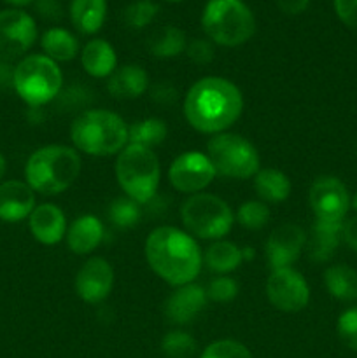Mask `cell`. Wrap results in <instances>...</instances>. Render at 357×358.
<instances>
[{"label":"cell","instance_id":"cell-46","mask_svg":"<svg viewBox=\"0 0 357 358\" xmlns=\"http://www.w3.org/2000/svg\"><path fill=\"white\" fill-rule=\"evenodd\" d=\"M350 206H352L354 212L357 213V192H356V194H354V198H350Z\"/></svg>","mask_w":357,"mask_h":358},{"label":"cell","instance_id":"cell-38","mask_svg":"<svg viewBox=\"0 0 357 358\" xmlns=\"http://www.w3.org/2000/svg\"><path fill=\"white\" fill-rule=\"evenodd\" d=\"M335 13L343 24L357 30V0H335Z\"/></svg>","mask_w":357,"mask_h":358},{"label":"cell","instance_id":"cell-31","mask_svg":"<svg viewBox=\"0 0 357 358\" xmlns=\"http://www.w3.org/2000/svg\"><path fill=\"white\" fill-rule=\"evenodd\" d=\"M161 352L168 358H191L196 353V341L184 331H170L161 339Z\"/></svg>","mask_w":357,"mask_h":358},{"label":"cell","instance_id":"cell-47","mask_svg":"<svg viewBox=\"0 0 357 358\" xmlns=\"http://www.w3.org/2000/svg\"><path fill=\"white\" fill-rule=\"evenodd\" d=\"M167 2H182V0H167Z\"/></svg>","mask_w":357,"mask_h":358},{"label":"cell","instance_id":"cell-45","mask_svg":"<svg viewBox=\"0 0 357 358\" xmlns=\"http://www.w3.org/2000/svg\"><path fill=\"white\" fill-rule=\"evenodd\" d=\"M6 170H7V161H6V157H4L2 154H0V178H2L4 175H6Z\"/></svg>","mask_w":357,"mask_h":358},{"label":"cell","instance_id":"cell-41","mask_svg":"<svg viewBox=\"0 0 357 358\" xmlns=\"http://www.w3.org/2000/svg\"><path fill=\"white\" fill-rule=\"evenodd\" d=\"M342 240L345 241V245L350 248V250L357 254V215L343 220Z\"/></svg>","mask_w":357,"mask_h":358},{"label":"cell","instance_id":"cell-39","mask_svg":"<svg viewBox=\"0 0 357 358\" xmlns=\"http://www.w3.org/2000/svg\"><path fill=\"white\" fill-rule=\"evenodd\" d=\"M35 9L37 13L41 14L44 20L49 21H58L59 17L63 16V9H62V2L59 0H35Z\"/></svg>","mask_w":357,"mask_h":358},{"label":"cell","instance_id":"cell-5","mask_svg":"<svg viewBox=\"0 0 357 358\" xmlns=\"http://www.w3.org/2000/svg\"><path fill=\"white\" fill-rule=\"evenodd\" d=\"M202 27L212 42L237 48L255 34V17L244 0H209L202 13Z\"/></svg>","mask_w":357,"mask_h":358},{"label":"cell","instance_id":"cell-30","mask_svg":"<svg viewBox=\"0 0 357 358\" xmlns=\"http://www.w3.org/2000/svg\"><path fill=\"white\" fill-rule=\"evenodd\" d=\"M108 219L119 229H130L135 224H139L142 210L136 201L132 198H118L111 203L107 212Z\"/></svg>","mask_w":357,"mask_h":358},{"label":"cell","instance_id":"cell-23","mask_svg":"<svg viewBox=\"0 0 357 358\" xmlns=\"http://www.w3.org/2000/svg\"><path fill=\"white\" fill-rule=\"evenodd\" d=\"M107 17V0H72L70 20L77 31L93 35L104 27Z\"/></svg>","mask_w":357,"mask_h":358},{"label":"cell","instance_id":"cell-27","mask_svg":"<svg viewBox=\"0 0 357 358\" xmlns=\"http://www.w3.org/2000/svg\"><path fill=\"white\" fill-rule=\"evenodd\" d=\"M186 45H188L186 34L181 28L172 24L156 30L147 41V49L156 58H175L186 51Z\"/></svg>","mask_w":357,"mask_h":358},{"label":"cell","instance_id":"cell-3","mask_svg":"<svg viewBox=\"0 0 357 358\" xmlns=\"http://www.w3.org/2000/svg\"><path fill=\"white\" fill-rule=\"evenodd\" d=\"M79 173V154L66 145L41 147L28 157L24 166L27 184L46 196L62 194L77 180Z\"/></svg>","mask_w":357,"mask_h":358},{"label":"cell","instance_id":"cell-2","mask_svg":"<svg viewBox=\"0 0 357 358\" xmlns=\"http://www.w3.org/2000/svg\"><path fill=\"white\" fill-rule=\"evenodd\" d=\"M146 259L154 273L174 287L192 283L202 269V252L189 233L156 227L146 240Z\"/></svg>","mask_w":357,"mask_h":358},{"label":"cell","instance_id":"cell-11","mask_svg":"<svg viewBox=\"0 0 357 358\" xmlns=\"http://www.w3.org/2000/svg\"><path fill=\"white\" fill-rule=\"evenodd\" d=\"M308 201L315 220L322 222H343L350 210V194L340 178L324 175L315 178L308 192Z\"/></svg>","mask_w":357,"mask_h":358},{"label":"cell","instance_id":"cell-8","mask_svg":"<svg viewBox=\"0 0 357 358\" xmlns=\"http://www.w3.org/2000/svg\"><path fill=\"white\" fill-rule=\"evenodd\" d=\"M181 219L189 234L202 240H220L234 224L233 210L219 196L198 192L189 196L181 208Z\"/></svg>","mask_w":357,"mask_h":358},{"label":"cell","instance_id":"cell-25","mask_svg":"<svg viewBox=\"0 0 357 358\" xmlns=\"http://www.w3.org/2000/svg\"><path fill=\"white\" fill-rule=\"evenodd\" d=\"M42 51L52 62H70L79 52V41L65 28H49L41 37Z\"/></svg>","mask_w":357,"mask_h":358},{"label":"cell","instance_id":"cell-16","mask_svg":"<svg viewBox=\"0 0 357 358\" xmlns=\"http://www.w3.org/2000/svg\"><path fill=\"white\" fill-rule=\"evenodd\" d=\"M206 290L196 283L177 287L164 303V317L177 325H186L195 320L206 304Z\"/></svg>","mask_w":357,"mask_h":358},{"label":"cell","instance_id":"cell-37","mask_svg":"<svg viewBox=\"0 0 357 358\" xmlns=\"http://www.w3.org/2000/svg\"><path fill=\"white\" fill-rule=\"evenodd\" d=\"M186 55L196 65H209L214 59L216 49H214L212 41H206V38H192L186 45Z\"/></svg>","mask_w":357,"mask_h":358},{"label":"cell","instance_id":"cell-35","mask_svg":"<svg viewBox=\"0 0 357 358\" xmlns=\"http://www.w3.org/2000/svg\"><path fill=\"white\" fill-rule=\"evenodd\" d=\"M336 332L343 345L357 352V304L343 311L336 322Z\"/></svg>","mask_w":357,"mask_h":358},{"label":"cell","instance_id":"cell-20","mask_svg":"<svg viewBox=\"0 0 357 358\" xmlns=\"http://www.w3.org/2000/svg\"><path fill=\"white\" fill-rule=\"evenodd\" d=\"M108 93L119 100H133L149 90L147 72L139 65H122L112 72L107 83Z\"/></svg>","mask_w":357,"mask_h":358},{"label":"cell","instance_id":"cell-21","mask_svg":"<svg viewBox=\"0 0 357 358\" xmlns=\"http://www.w3.org/2000/svg\"><path fill=\"white\" fill-rule=\"evenodd\" d=\"M80 63L86 73L97 79L111 77L118 69V56L111 42L104 38H93L80 51Z\"/></svg>","mask_w":357,"mask_h":358},{"label":"cell","instance_id":"cell-7","mask_svg":"<svg viewBox=\"0 0 357 358\" xmlns=\"http://www.w3.org/2000/svg\"><path fill=\"white\" fill-rule=\"evenodd\" d=\"M63 73L58 63L46 55H30L14 66L13 87L30 107H42L59 94Z\"/></svg>","mask_w":357,"mask_h":358},{"label":"cell","instance_id":"cell-40","mask_svg":"<svg viewBox=\"0 0 357 358\" xmlns=\"http://www.w3.org/2000/svg\"><path fill=\"white\" fill-rule=\"evenodd\" d=\"M150 93H153L154 100L161 105H170L177 100V91H175V87L168 83L156 84V86L150 90Z\"/></svg>","mask_w":357,"mask_h":358},{"label":"cell","instance_id":"cell-15","mask_svg":"<svg viewBox=\"0 0 357 358\" xmlns=\"http://www.w3.org/2000/svg\"><path fill=\"white\" fill-rule=\"evenodd\" d=\"M304 231L298 224L286 222L272 231L266 240V259L273 269L290 268L298 261L304 247Z\"/></svg>","mask_w":357,"mask_h":358},{"label":"cell","instance_id":"cell-22","mask_svg":"<svg viewBox=\"0 0 357 358\" xmlns=\"http://www.w3.org/2000/svg\"><path fill=\"white\" fill-rule=\"evenodd\" d=\"M343 222H322L315 220L312 226L308 255L314 262H328L336 254L342 241Z\"/></svg>","mask_w":357,"mask_h":358},{"label":"cell","instance_id":"cell-26","mask_svg":"<svg viewBox=\"0 0 357 358\" xmlns=\"http://www.w3.org/2000/svg\"><path fill=\"white\" fill-rule=\"evenodd\" d=\"M254 189L259 198L265 201L280 203L289 198L290 180L286 173L275 168H262L255 173Z\"/></svg>","mask_w":357,"mask_h":358},{"label":"cell","instance_id":"cell-1","mask_svg":"<svg viewBox=\"0 0 357 358\" xmlns=\"http://www.w3.org/2000/svg\"><path fill=\"white\" fill-rule=\"evenodd\" d=\"M241 110L240 90L223 77H203L184 98L186 119L200 133L219 135L238 121Z\"/></svg>","mask_w":357,"mask_h":358},{"label":"cell","instance_id":"cell-17","mask_svg":"<svg viewBox=\"0 0 357 358\" xmlns=\"http://www.w3.org/2000/svg\"><path fill=\"white\" fill-rule=\"evenodd\" d=\"M35 208V191L20 180H7L0 184V220L20 222L30 217Z\"/></svg>","mask_w":357,"mask_h":358},{"label":"cell","instance_id":"cell-43","mask_svg":"<svg viewBox=\"0 0 357 358\" xmlns=\"http://www.w3.org/2000/svg\"><path fill=\"white\" fill-rule=\"evenodd\" d=\"M14 69L7 62H0V86H13Z\"/></svg>","mask_w":357,"mask_h":358},{"label":"cell","instance_id":"cell-12","mask_svg":"<svg viewBox=\"0 0 357 358\" xmlns=\"http://www.w3.org/2000/svg\"><path fill=\"white\" fill-rule=\"evenodd\" d=\"M266 296L276 310L296 313L307 308L310 301V287L296 269H273L266 282Z\"/></svg>","mask_w":357,"mask_h":358},{"label":"cell","instance_id":"cell-34","mask_svg":"<svg viewBox=\"0 0 357 358\" xmlns=\"http://www.w3.org/2000/svg\"><path fill=\"white\" fill-rule=\"evenodd\" d=\"M200 358H252V353L241 343L233 339H219L210 343Z\"/></svg>","mask_w":357,"mask_h":358},{"label":"cell","instance_id":"cell-9","mask_svg":"<svg viewBox=\"0 0 357 358\" xmlns=\"http://www.w3.org/2000/svg\"><path fill=\"white\" fill-rule=\"evenodd\" d=\"M206 157L217 175L227 178H248L259 171V154L255 147L234 133H219L206 143Z\"/></svg>","mask_w":357,"mask_h":358},{"label":"cell","instance_id":"cell-4","mask_svg":"<svg viewBox=\"0 0 357 358\" xmlns=\"http://www.w3.org/2000/svg\"><path fill=\"white\" fill-rule=\"evenodd\" d=\"M70 138L80 152L98 157L112 156L128 143V126L114 112L104 108L86 110L74 119Z\"/></svg>","mask_w":357,"mask_h":358},{"label":"cell","instance_id":"cell-42","mask_svg":"<svg viewBox=\"0 0 357 358\" xmlns=\"http://www.w3.org/2000/svg\"><path fill=\"white\" fill-rule=\"evenodd\" d=\"M275 2L282 13L290 14V16L301 14L303 10H307L308 6H310V0H275Z\"/></svg>","mask_w":357,"mask_h":358},{"label":"cell","instance_id":"cell-28","mask_svg":"<svg viewBox=\"0 0 357 358\" xmlns=\"http://www.w3.org/2000/svg\"><path fill=\"white\" fill-rule=\"evenodd\" d=\"M205 262L212 271L231 273L244 262V254L231 241L217 240L209 247L205 254Z\"/></svg>","mask_w":357,"mask_h":358},{"label":"cell","instance_id":"cell-24","mask_svg":"<svg viewBox=\"0 0 357 358\" xmlns=\"http://www.w3.org/2000/svg\"><path fill=\"white\" fill-rule=\"evenodd\" d=\"M324 285L329 296L342 301V303L357 301V271L350 266H329L324 273Z\"/></svg>","mask_w":357,"mask_h":358},{"label":"cell","instance_id":"cell-18","mask_svg":"<svg viewBox=\"0 0 357 358\" xmlns=\"http://www.w3.org/2000/svg\"><path fill=\"white\" fill-rule=\"evenodd\" d=\"M28 226L35 240L42 245H56L66 233V219L62 208L52 203L35 206L28 217Z\"/></svg>","mask_w":357,"mask_h":358},{"label":"cell","instance_id":"cell-10","mask_svg":"<svg viewBox=\"0 0 357 358\" xmlns=\"http://www.w3.org/2000/svg\"><path fill=\"white\" fill-rule=\"evenodd\" d=\"M37 41V23L24 10H0V59L20 58Z\"/></svg>","mask_w":357,"mask_h":358},{"label":"cell","instance_id":"cell-32","mask_svg":"<svg viewBox=\"0 0 357 358\" xmlns=\"http://www.w3.org/2000/svg\"><path fill=\"white\" fill-rule=\"evenodd\" d=\"M160 13V7L153 0H135L122 10V20L130 28H146L154 21Z\"/></svg>","mask_w":357,"mask_h":358},{"label":"cell","instance_id":"cell-36","mask_svg":"<svg viewBox=\"0 0 357 358\" xmlns=\"http://www.w3.org/2000/svg\"><path fill=\"white\" fill-rule=\"evenodd\" d=\"M238 294V283L230 276H219V278L212 280L206 289V297L216 303H230L237 297Z\"/></svg>","mask_w":357,"mask_h":358},{"label":"cell","instance_id":"cell-33","mask_svg":"<svg viewBox=\"0 0 357 358\" xmlns=\"http://www.w3.org/2000/svg\"><path fill=\"white\" fill-rule=\"evenodd\" d=\"M237 220L245 229H262L270 222V208L262 201H245L238 208Z\"/></svg>","mask_w":357,"mask_h":358},{"label":"cell","instance_id":"cell-13","mask_svg":"<svg viewBox=\"0 0 357 358\" xmlns=\"http://www.w3.org/2000/svg\"><path fill=\"white\" fill-rule=\"evenodd\" d=\"M212 163L206 157V154L198 152V150H189V152L181 154L172 161L168 168V180L184 194H198L216 177Z\"/></svg>","mask_w":357,"mask_h":358},{"label":"cell","instance_id":"cell-19","mask_svg":"<svg viewBox=\"0 0 357 358\" xmlns=\"http://www.w3.org/2000/svg\"><path fill=\"white\" fill-rule=\"evenodd\" d=\"M104 224L94 215H83L66 229V243L76 255H88L104 241Z\"/></svg>","mask_w":357,"mask_h":358},{"label":"cell","instance_id":"cell-44","mask_svg":"<svg viewBox=\"0 0 357 358\" xmlns=\"http://www.w3.org/2000/svg\"><path fill=\"white\" fill-rule=\"evenodd\" d=\"M4 2L10 3V6H14V7H16V9H20V7L28 6V3H34L35 0H4Z\"/></svg>","mask_w":357,"mask_h":358},{"label":"cell","instance_id":"cell-14","mask_svg":"<svg viewBox=\"0 0 357 358\" xmlns=\"http://www.w3.org/2000/svg\"><path fill=\"white\" fill-rule=\"evenodd\" d=\"M114 285V269L105 259L91 257L76 276V292L84 303L98 304L111 294Z\"/></svg>","mask_w":357,"mask_h":358},{"label":"cell","instance_id":"cell-29","mask_svg":"<svg viewBox=\"0 0 357 358\" xmlns=\"http://www.w3.org/2000/svg\"><path fill=\"white\" fill-rule=\"evenodd\" d=\"M167 124L158 117H147L135 122L128 128V143L132 145H142L150 149L154 145H160L167 138Z\"/></svg>","mask_w":357,"mask_h":358},{"label":"cell","instance_id":"cell-6","mask_svg":"<svg viewBox=\"0 0 357 358\" xmlns=\"http://www.w3.org/2000/svg\"><path fill=\"white\" fill-rule=\"evenodd\" d=\"M115 178L128 198L146 205L160 187V161L147 147L128 143L115 159Z\"/></svg>","mask_w":357,"mask_h":358}]
</instances>
